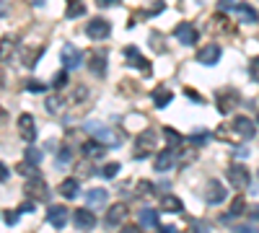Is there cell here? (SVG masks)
<instances>
[{
	"instance_id": "52a82bcc",
	"label": "cell",
	"mask_w": 259,
	"mask_h": 233,
	"mask_svg": "<svg viewBox=\"0 0 259 233\" xmlns=\"http://www.w3.org/2000/svg\"><path fill=\"white\" fill-rule=\"evenodd\" d=\"M73 225H75L78 230H91V228H96V215H94V210H89V207L75 210V213H73Z\"/></svg>"
},
{
	"instance_id": "2e32d148",
	"label": "cell",
	"mask_w": 259,
	"mask_h": 233,
	"mask_svg": "<svg viewBox=\"0 0 259 233\" xmlns=\"http://www.w3.org/2000/svg\"><path fill=\"white\" fill-rule=\"evenodd\" d=\"M124 57L130 60V65H133V68H140L145 75H150V62H148L135 47H124Z\"/></svg>"
},
{
	"instance_id": "ab89813d",
	"label": "cell",
	"mask_w": 259,
	"mask_h": 233,
	"mask_svg": "<svg viewBox=\"0 0 259 233\" xmlns=\"http://www.w3.org/2000/svg\"><path fill=\"white\" fill-rule=\"evenodd\" d=\"M249 75H251L254 80H259V57H254V60L249 62Z\"/></svg>"
},
{
	"instance_id": "7dc6e473",
	"label": "cell",
	"mask_w": 259,
	"mask_h": 233,
	"mask_svg": "<svg viewBox=\"0 0 259 233\" xmlns=\"http://www.w3.org/2000/svg\"><path fill=\"white\" fill-rule=\"evenodd\" d=\"M96 3H99L101 8H109V6H114V3H117V0H96Z\"/></svg>"
},
{
	"instance_id": "8fae6325",
	"label": "cell",
	"mask_w": 259,
	"mask_h": 233,
	"mask_svg": "<svg viewBox=\"0 0 259 233\" xmlns=\"http://www.w3.org/2000/svg\"><path fill=\"white\" fill-rule=\"evenodd\" d=\"M177 166V148H166L156 156V171H171V168Z\"/></svg>"
},
{
	"instance_id": "6da1fadb",
	"label": "cell",
	"mask_w": 259,
	"mask_h": 233,
	"mask_svg": "<svg viewBox=\"0 0 259 233\" xmlns=\"http://www.w3.org/2000/svg\"><path fill=\"white\" fill-rule=\"evenodd\" d=\"M85 130H89L96 140H101L106 148H119L124 143V135L112 130V127H104L101 122H85Z\"/></svg>"
},
{
	"instance_id": "8992f818",
	"label": "cell",
	"mask_w": 259,
	"mask_h": 233,
	"mask_svg": "<svg viewBox=\"0 0 259 233\" xmlns=\"http://www.w3.org/2000/svg\"><path fill=\"white\" fill-rule=\"evenodd\" d=\"M85 34H89L94 41H101V39H106L112 34V24L106 18H94L89 26H85Z\"/></svg>"
},
{
	"instance_id": "7c38bea8",
	"label": "cell",
	"mask_w": 259,
	"mask_h": 233,
	"mask_svg": "<svg viewBox=\"0 0 259 233\" xmlns=\"http://www.w3.org/2000/svg\"><path fill=\"white\" fill-rule=\"evenodd\" d=\"M233 132L239 137H244V140H251L256 135V127H254V122L249 117H236L233 119Z\"/></svg>"
},
{
	"instance_id": "f1b7e54d",
	"label": "cell",
	"mask_w": 259,
	"mask_h": 233,
	"mask_svg": "<svg viewBox=\"0 0 259 233\" xmlns=\"http://www.w3.org/2000/svg\"><path fill=\"white\" fill-rule=\"evenodd\" d=\"M24 158H26L29 163L39 166V163H41V151H39V148H34V145L29 143V148H26V151H24Z\"/></svg>"
},
{
	"instance_id": "7bdbcfd3",
	"label": "cell",
	"mask_w": 259,
	"mask_h": 233,
	"mask_svg": "<svg viewBox=\"0 0 259 233\" xmlns=\"http://www.w3.org/2000/svg\"><path fill=\"white\" fill-rule=\"evenodd\" d=\"M18 213H34V200L29 197V200H26L24 205H21V207H18Z\"/></svg>"
},
{
	"instance_id": "1f68e13d",
	"label": "cell",
	"mask_w": 259,
	"mask_h": 233,
	"mask_svg": "<svg viewBox=\"0 0 259 233\" xmlns=\"http://www.w3.org/2000/svg\"><path fill=\"white\" fill-rule=\"evenodd\" d=\"M70 161H73V148H68V145L60 148V151H57V163L65 166V163H70Z\"/></svg>"
},
{
	"instance_id": "4dcf8cb0",
	"label": "cell",
	"mask_w": 259,
	"mask_h": 233,
	"mask_svg": "<svg viewBox=\"0 0 259 233\" xmlns=\"http://www.w3.org/2000/svg\"><path fill=\"white\" fill-rule=\"evenodd\" d=\"M119 168H122L119 163H106V166L101 168V171H99V174H101L104 179H114V176L119 174Z\"/></svg>"
},
{
	"instance_id": "d6986e66",
	"label": "cell",
	"mask_w": 259,
	"mask_h": 233,
	"mask_svg": "<svg viewBox=\"0 0 259 233\" xmlns=\"http://www.w3.org/2000/svg\"><path fill=\"white\" fill-rule=\"evenodd\" d=\"M161 210L163 213H171V215H179V213H184V202L174 195H163L161 197Z\"/></svg>"
},
{
	"instance_id": "4316f807",
	"label": "cell",
	"mask_w": 259,
	"mask_h": 233,
	"mask_svg": "<svg viewBox=\"0 0 259 233\" xmlns=\"http://www.w3.org/2000/svg\"><path fill=\"white\" fill-rule=\"evenodd\" d=\"M244 207H246L244 197H236V200H233V205H231V213H228V215H223V220H231V218L244 215Z\"/></svg>"
},
{
	"instance_id": "b9f144b4",
	"label": "cell",
	"mask_w": 259,
	"mask_h": 233,
	"mask_svg": "<svg viewBox=\"0 0 259 233\" xmlns=\"http://www.w3.org/2000/svg\"><path fill=\"white\" fill-rule=\"evenodd\" d=\"M138 187H140V195H153V184H150V181H138Z\"/></svg>"
},
{
	"instance_id": "9a60e30c",
	"label": "cell",
	"mask_w": 259,
	"mask_h": 233,
	"mask_svg": "<svg viewBox=\"0 0 259 233\" xmlns=\"http://www.w3.org/2000/svg\"><path fill=\"white\" fill-rule=\"evenodd\" d=\"M239 94L236 91H223V94H218V99H215V104H218V112L221 114H228L233 107H239Z\"/></svg>"
},
{
	"instance_id": "f6af8a7d",
	"label": "cell",
	"mask_w": 259,
	"mask_h": 233,
	"mask_svg": "<svg viewBox=\"0 0 259 233\" xmlns=\"http://www.w3.org/2000/svg\"><path fill=\"white\" fill-rule=\"evenodd\" d=\"M187 96H189L192 101H197V104H205V99H202V96H200L197 91H192V88H187Z\"/></svg>"
},
{
	"instance_id": "8d00e7d4",
	"label": "cell",
	"mask_w": 259,
	"mask_h": 233,
	"mask_svg": "<svg viewBox=\"0 0 259 233\" xmlns=\"http://www.w3.org/2000/svg\"><path fill=\"white\" fill-rule=\"evenodd\" d=\"M85 96H89V88H85L83 83H78V86H75V94H73V104H75V101H83Z\"/></svg>"
},
{
	"instance_id": "5bb4252c",
	"label": "cell",
	"mask_w": 259,
	"mask_h": 233,
	"mask_svg": "<svg viewBox=\"0 0 259 233\" xmlns=\"http://www.w3.org/2000/svg\"><path fill=\"white\" fill-rule=\"evenodd\" d=\"M228 179H231L233 189H249V171L244 166H231L228 168Z\"/></svg>"
},
{
	"instance_id": "ac0fdd59",
	"label": "cell",
	"mask_w": 259,
	"mask_h": 233,
	"mask_svg": "<svg viewBox=\"0 0 259 233\" xmlns=\"http://www.w3.org/2000/svg\"><path fill=\"white\" fill-rule=\"evenodd\" d=\"M127 220V207L124 205H114V207H109V213H106V228H114V225H122Z\"/></svg>"
},
{
	"instance_id": "30bf717a",
	"label": "cell",
	"mask_w": 259,
	"mask_h": 233,
	"mask_svg": "<svg viewBox=\"0 0 259 233\" xmlns=\"http://www.w3.org/2000/svg\"><path fill=\"white\" fill-rule=\"evenodd\" d=\"M47 220L55 225V228H65L70 220V213H68V207H62V205H50L47 207Z\"/></svg>"
},
{
	"instance_id": "83f0119b",
	"label": "cell",
	"mask_w": 259,
	"mask_h": 233,
	"mask_svg": "<svg viewBox=\"0 0 259 233\" xmlns=\"http://www.w3.org/2000/svg\"><path fill=\"white\" fill-rule=\"evenodd\" d=\"M163 137H166V143H168L171 148H179V145L184 143V137H182L179 132H174L171 127H163Z\"/></svg>"
},
{
	"instance_id": "681fc988",
	"label": "cell",
	"mask_w": 259,
	"mask_h": 233,
	"mask_svg": "<svg viewBox=\"0 0 259 233\" xmlns=\"http://www.w3.org/2000/svg\"><path fill=\"white\" fill-rule=\"evenodd\" d=\"M6 119H8V114H6V109L0 107V124H6Z\"/></svg>"
},
{
	"instance_id": "60d3db41",
	"label": "cell",
	"mask_w": 259,
	"mask_h": 233,
	"mask_svg": "<svg viewBox=\"0 0 259 233\" xmlns=\"http://www.w3.org/2000/svg\"><path fill=\"white\" fill-rule=\"evenodd\" d=\"M16 171H18V174H24V176H29V174H34V163H31V166H29V161H26V163H18V166H16Z\"/></svg>"
},
{
	"instance_id": "7a4b0ae2",
	"label": "cell",
	"mask_w": 259,
	"mask_h": 233,
	"mask_svg": "<svg viewBox=\"0 0 259 233\" xmlns=\"http://www.w3.org/2000/svg\"><path fill=\"white\" fill-rule=\"evenodd\" d=\"M135 148H138V151L133 153V158H135V161L148 158V156H150V151L156 148V130H143V132L135 137Z\"/></svg>"
},
{
	"instance_id": "d6a6232c",
	"label": "cell",
	"mask_w": 259,
	"mask_h": 233,
	"mask_svg": "<svg viewBox=\"0 0 259 233\" xmlns=\"http://www.w3.org/2000/svg\"><path fill=\"white\" fill-rule=\"evenodd\" d=\"M45 107H47L50 114H60V109H62V99H60V96H50Z\"/></svg>"
},
{
	"instance_id": "4fadbf2b",
	"label": "cell",
	"mask_w": 259,
	"mask_h": 233,
	"mask_svg": "<svg viewBox=\"0 0 259 233\" xmlns=\"http://www.w3.org/2000/svg\"><path fill=\"white\" fill-rule=\"evenodd\" d=\"M174 34L179 39V44H184V47H194V44H197V29H194L192 24H179Z\"/></svg>"
},
{
	"instance_id": "d590c367",
	"label": "cell",
	"mask_w": 259,
	"mask_h": 233,
	"mask_svg": "<svg viewBox=\"0 0 259 233\" xmlns=\"http://www.w3.org/2000/svg\"><path fill=\"white\" fill-rule=\"evenodd\" d=\"M65 86H68V70H60L55 75V88H65Z\"/></svg>"
},
{
	"instance_id": "f907efd6",
	"label": "cell",
	"mask_w": 259,
	"mask_h": 233,
	"mask_svg": "<svg viewBox=\"0 0 259 233\" xmlns=\"http://www.w3.org/2000/svg\"><path fill=\"white\" fill-rule=\"evenodd\" d=\"M249 215H251V220H259V207H254V210H251Z\"/></svg>"
},
{
	"instance_id": "cb8c5ba5",
	"label": "cell",
	"mask_w": 259,
	"mask_h": 233,
	"mask_svg": "<svg viewBox=\"0 0 259 233\" xmlns=\"http://www.w3.org/2000/svg\"><path fill=\"white\" fill-rule=\"evenodd\" d=\"M106 151H109V148H106L101 140H96V137H94V140H89V143L83 145V153L89 156V158H101Z\"/></svg>"
},
{
	"instance_id": "484cf974",
	"label": "cell",
	"mask_w": 259,
	"mask_h": 233,
	"mask_svg": "<svg viewBox=\"0 0 259 233\" xmlns=\"http://www.w3.org/2000/svg\"><path fill=\"white\" fill-rule=\"evenodd\" d=\"M13 50H16V41H13L11 36L0 39V62H8L11 55H13Z\"/></svg>"
},
{
	"instance_id": "9c48e42d",
	"label": "cell",
	"mask_w": 259,
	"mask_h": 233,
	"mask_svg": "<svg viewBox=\"0 0 259 233\" xmlns=\"http://www.w3.org/2000/svg\"><path fill=\"white\" fill-rule=\"evenodd\" d=\"M18 135L24 137L26 143H34L36 140V122L31 114H21L18 117Z\"/></svg>"
},
{
	"instance_id": "3957f363",
	"label": "cell",
	"mask_w": 259,
	"mask_h": 233,
	"mask_svg": "<svg viewBox=\"0 0 259 233\" xmlns=\"http://www.w3.org/2000/svg\"><path fill=\"white\" fill-rule=\"evenodd\" d=\"M24 192H26V197H31L34 202H47V200H50V189H47V181L41 179V176H34V174H31V179L26 181Z\"/></svg>"
},
{
	"instance_id": "f5cc1de1",
	"label": "cell",
	"mask_w": 259,
	"mask_h": 233,
	"mask_svg": "<svg viewBox=\"0 0 259 233\" xmlns=\"http://www.w3.org/2000/svg\"><path fill=\"white\" fill-rule=\"evenodd\" d=\"M256 124H259V117H256Z\"/></svg>"
},
{
	"instance_id": "5b68a950",
	"label": "cell",
	"mask_w": 259,
	"mask_h": 233,
	"mask_svg": "<svg viewBox=\"0 0 259 233\" xmlns=\"http://www.w3.org/2000/svg\"><path fill=\"white\" fill-rule=\"evenodd\" d=\"M60 60H62L65 70H78L83 65V52L78 47H73V44H65L60 50Z\"/></svg>"
},
{
	"instance_id": "ffe728a7",
	"label": "cell",
	"mask_w": 259,
	"mask_h": 233,
	"mask_svg": "<svg viewBox=\"0 0 259 233\" xmlns=\"http://www.w3.org/2000/svg\"><path fill=\"white\" fill-rule=\"evenodd\" d=\"M233 11L239 13V21H241V24H256V21H259V13H256L249 3H236Z\"/></svg>"
},
{
	"instance_id": "816d5d0a",
	"label": "cell",
	"mask_w": 259,
	"mask_h": 233,
	"mask_svg": "<svg viewBox=\"0 0 259 233\" xmlns=\"http://www.w3.org/2000/svg\"><path fill=\"white\" fill-rule=\"evenodd\" d=\"M6 13V0H0V16Z\"/></svg>"
},
{
	"instance_id": "ba28073f",
	"label": "cell",
	"mask_w": 259,
	"mask_h": 233,
	"mask_svg": "<svg viewBox=\"0 0 259 233\" xmlns=\"http://www.w3.org/2000/svg\"><path fill=\"white\" fill-rule=\"evenodd\" d=\"M221 55H223L221 44H205V47L197 52V62H200V65H207V68H212V65H218Z\"/></svg>"
},
{
	"instance_id": "74e56055",
	"label": "cell",
	"mask_w": 259,
	"mask_h": 233,
	"mask_svg": "<svg viewBox=\"0 0 259 233\" xmlns=\"http://www.w3.org/2000/svg\"><path fill=\"white\" fill-rule=\"evenodd\" d=\"M207 137H210L207 132H200V135H197V132H194V135L189 137V143H192L194 148H197V145H205V143H207Z\"/></svg>"
},
{
	"instance_id": "e0dca14e",
	"label": "cell",
	"mask_w": 259,
	"mask_h": 233,
	"mask_svg": "<svg viewBox=\"0 0 259 233\" xmlns=\"http://www.w3.org/2000/svg\"><path fill=\"white\" fill-rule=\"evenodd\" d=\"M138 220H140V225L143 228H161V220H158V210H153V207H143L140 213H138Z\"/></svg>"
},
{
	"instance_id": "c3c4849f",
	"label": "cell",
	"mask_w": 259,
	"mask_h": 233,
	"mask_svg": "<svg viewBox=\"0 0 259 233\" xmlns=\"http://www.w3.org/2000/svg\"><path fill=\"white\" fill-rule=\"evenodd\" d=\"M221 8L223 11H231L233 8V0H221Z\"/></svg>"
},
{
	"instance_id": "836d02e7",
	"label": "cell",
	"mask_w": 259,
	"mask_h": 233,
	"mask_svg": "<svg viewBox=\"0 0 259 233\" xmlns=\"http://www.w3.org/2000/svg\"><path fill=\"white\" fill-rule=\"evenodd\" d=\"M41 52H45V50H41V47H39L36 52H29V50H26V52H24V65H26V68H34V65H36V60H39V55H41Z\"/></svg>"
},
{
	"instance_id": "ee69618b",
	"label": "cell",
	"mask_w": 259,
	"mask_h": 233,
	"mask_svg": "<svg viewBox=\"0 0 259 233\" xmlns=\"http://www.w3.org/2000/svg\"><path fill=\"white\" fill-rule=\"evenodd\" d=\"M8 176H11V168H8L3 161H0V181H6Z\"/></svg>"
},
{
	"instance_id": "f546056e",
	"label": "cell",
	"mask_w": 259,
	"mask_h": 233,
	"mask_svg": "<svg viewBox=\"0 0 259 233\" xmlns=\"http://www.w3.org/2000/svg\"><path fill=\"white\" fill-rule=\"evenodd\" d=\"M65 16L68 18H80V16H85V6L78 3V0H73V3L68 6V11H65Z\"/></svg>"
},
{
	"instance_id": "bcb514c9",
	"label": "cell",
	"mask_w": 259,
	"mask_h": 233,
	"mask_svg": "<svg viewBox=\"0 0 259 233\" xmlns=\"http://www.w3.org/2000/svg\"><path fill=\"white\" fill-rule=\"evenodd\" d=\"M233 156H236V158H246L249 151H246V148H233Z\"/></svg>"
},
{
	"instance_id": "e575fe53",
	"label": "cell",
	"mask_w": 259,
	"mask_h": 233,
	"mask_svg": "<svg viewBox=\"0 0 259 233\" xmlns=\"http://www.w3.org/2000/svg\"><path fill=\"white\" fill-rule=\"evenodd\" d=\"M24 86H26V91H29V94H41V91H47V86H45L41 80H26Z\"/></svg>"
},
{
	"instance_id": "44dd1931",
	"label": "cell",
	"mask_w": 259,
	"mask_h": 233,
	"mask_svg": "<svg viewBox=\"0 0 259 233\" xmlns=\"http://www.w3.org/2000/svg\"><path fill=\"white\" fill-rule=\"evenodd\" d=\"M106 200H109V192L101 189V187H94V189L85 192V202H89V207H101V205H106Z\"/></svg>"
},
{
	"instance_id": "277c9868",
	"label": "cell",
	"mask_w": 259,
	"mask_h": 233,
	"mask_svg": "<svg viewBox=\"0 0 259 233\" xmlns=\"http://www.w3.org/2000/svg\"><path fill=\"white\" fill-rule=\"evenodd\" d=\"M202 197H205L207 205H221V202H226V197H228V189H226L218 179H210V181L205 184V189H202Z\"/></svg>"
},
{
	"instance_id": "d4e9b609",
	"label": "cell",
	"mask_w": 259,
	"mask_h": 233,
	"mask_svg": "<svg viewBox=\"0 0 259 233\" xmlns=\"http://www.w3.org/2000/svg\"><path fill=\"white\" fill-rule=\"evenodd\" d=\"M150 99H153L156 109H166L168 104H171V99H174V94H171L168 88H156L153 94H150Z\"/></svg>"
},
{
	"instance_id": "7402d4cb",
	"label": "cell",
	"mask_w": 259,
	"mask_h": 233,
	"mask_svg": "<svg viewBox=\"0 0 259 233\" xmlns=\"http://www.w3.org/2000/svg\"><path fill=\"white\" fill-rule=\"evenodd\" d=\"M57 192L65 197V200H75L80 195V181L78 179H65L60 187H57Z\"/></svg>"
},
{
	"instance_id": "603a6c76",
	"label": "cell",
	"mask_w": 259,
	"mask_h": 233,
	"mask_svg": "<svg viewBox=\"0 0 259 233\" xmlns=\"http://www.w3.org/2000/svg\"><path fill=\"white\" fill-rule=\"evenodd\" d=\"M89 68H91V73H94L96 78H104V75H106V52H94Z\"/></svg>"
},
{
	"instance_id": "f35d334b",
	"label": "cell",
	"mask_w": 259,
	"mask_h": 233,
	"mask_svg": "<svg viewBox=\"0 0 259 233\" xmlns=\"http://www.w3.org/2000/svg\"><path fill=\"white\" fill-rule=\"evenodd\" d=\"M18 215H21V213H18V207H16V210H8V213L3 215V220H6L8 225H16V223H18Z\"/></svg>"
}]
</instances>
